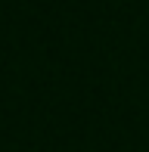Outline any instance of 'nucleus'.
Masks as SVG:
<instances>
[]
</instances>
